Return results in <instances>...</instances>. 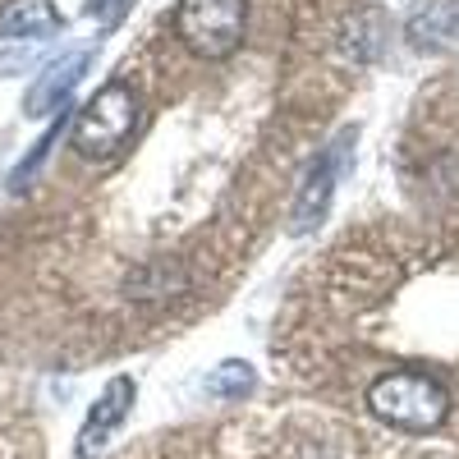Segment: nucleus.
Listing matches in <instances>:
<instances>
[{"label": "nucleus", "mask_w": 459, "mask_h": 459, "mask_svg": "<svg viewBox=\"0 0 459 459\" xmlns=\"http://www.w3.org/2000/svg\"><path fill=\"white\" fill-rule=\"evenodd\" d=\"M138 115H143L138 88L129 79H110L79 106V115H74V125H69V147L79 152L83 161L120 157L125 143L138 129Z\"/></svg>", "instance_id": "nucleus-1"}, {"label": "nucleus", "mask_w": 459, "mask_h": 459, "mask_svg": "<svg viewBox=\"0 0 459 459\" xmlns=\"http://www.w3.org/2000/svg\"><path fill=\"white\" fill-rule=\"evenodd\" d=\"M368 409L372 418L400 432H437L450 418V391L428 372L395 368V372H381L368 386Z\"/></svg>", "instance_id": "nucleus-2"}, {"label": "nucleus", "mask_w": 459, "mask_h": 459, "mask_svg": "<svg viewBox=\"0 0 459 459\" xmlns=\"http://www.w3.org/2000/svg\"><path fill=\"white\" fill-rule=\"evenodd\" d=\"M244 0H179L175 5V37L198 60H230L244 47Z\"/></svg>", "instance_id": "nucleus-3"}, {"label": "nucleus", "mask_w": 459, "mask_h": 459, "mask_svg": "<svg viewBox=\"0 0 459 459\" xmlns=\"http://www.w3.org/2000/svg\"><path fill=\"white\" fill-rule=\"evenodd\" d=\"M354 147H359V129L344 125V129L317 152V161L308 166V175H303V184H299V198H294V207H290V235H308V230H317V225L326 221L340 179L350 175V166H354Z\"/></svg>", "instance_id": "nucleus-4"}, {"label": "nucleus", "mask_w": 459, "mask_h": 459, "mask_svg": "<svg viewBox=\"0 0 459 459\" xmlns=\"http://www.w3.org/2000/svg\"><path fill=\"white\" fill-rule=\"evenodd\" d=\"M134 400H138V386H134V377H110L101 395L92 400L88 418H83V428H79V441H74V459H97L110 437L125 428V418L134 413Z\"/></svg>", "instance_id": "nucleus-5"}, {"label": "nucleus", "mask_w": 459, "mask_h": 459, "mask_svg": "<svg viewBox=\"0 0 459 459\" xmlns=\"http://www.w3.org/2000/svg\"><path fill=\"white\" fill-rule=\"evenodd\" d=\"M92 56L97 51H69L65 60H51L42 74H37V83L23 97L28 120H47V115L56 120L60 110H69V97H74V88L83 83V74L92 69Z\"/></svg>", "instance_id": "nucleus-6"}, {"label": "nucleus", "mask_w": 459, "mask_h": 459, "mask_svg": "<svg viewBox=\"0 0 459 459\" xmlns=\"http://www.w3.org/2000/svg\"><path fill=\"white\" fill-rule=\"evenodd\" d=\"M65 19L51 0H10L0 10V42H42V37L60 32Z\"/></svg>", "instance_id": "nucleus-7"}, {"label": "nucleus", "mask_w": 459, "mask_h": 459, "mask_svg": "<svg viewBox=\"0 0 459 459\" xmlns=\"http://www.w3.org/2000/svg\"><path fill=\"white\" fill-rule=\"evenodd\" d=\"M455 23H459L455 0H423V5L409 14V37L418 47H441L446 37H455Z\"/></svg>", "instance_id": "nucleus-8"}, {"label": "nucleus", "mask_w": 459, "mask_h": 459, "mask_svg": "<svg viewBox=\"0 0 459 459\" xmlns=\"http://www.w3.org/2000/svg\"><path fill=\"white\" fill-rule=\"evenodd\" d=\"M253 386H257V372H253V363H244V359H225V363L212 368V377H207V395H216V400H244Z\"/></svg>", "instance_id": "nucleus-9"}, {"label": "nucleus", "mask_w": 459, "mask_h": 459, "mask_svg": "<svg viewBox=\"0 0 459 459\" xmlns=\"http://www.w3.org/2000/svg\"><path fill=\"white\" fill-rule=\"evenodd\" d=\"M60 134H65V110H60L56 120H51V129H47L42 138H37V143H32V152H28V157L19 161V170L10 175V188H14V194H23V188L32 184V175L42 170V161L51 157V147H56V138H60Z\"/></svg>", "instance_id": "nucleus-10"}, {"label": "nucleus", "mask_w": 459, "mask_h": 459, "mask_svg": "<svg viewBox=\"0 0 459 459\" xmlns=\"http://www.w3.org/2000/svg\"><path fill=\"white\" fill-rule=\"evenodd\" d=\"M134 5H138V0H88L83 14H88V19H97V23L110 32V28H120V23L129 19V10H134Z\"/></svg>", "instance_id": "nucleus-11"}]
</instances>
